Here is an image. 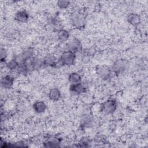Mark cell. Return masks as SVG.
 <instances>
[{
    "label": "cell",
    "mask_w": 148,
    "mask_h": 148,
    "mask_svg": "<svg viewBox=\"0 0 148 148\" xmlns=\"http://www.w3.org/2000/svg\"><path fill=\"white\" fill-rule=\"evenodd\" d=\"M70 19L71 24L77 28H83L86 24V17L80 10H73L71 14Z\"/></svg>",
    "instance_id": "cell-1"
},
{
    "label": "cell",
    "mask_w": 148,
    "mask_h": 148,
    "mask_svg": "<svg viewBox=\"0 0 148 148\" xmlns=\"http://www.w3.org/2000/svg\"><path fill=\"white\" fill-rule=\"evenodd\" d=\"M129 66L130 62L127 60L125 58H119L113 62L111 69L113 73L119 75L124 73L128 69Z\"/></svg>",
    "instance_id": "cell-2"
},
{
    "label": "cell",
    "mask_w": 148,
    "mask_h": 148,
    "mask_svg": "<svg viewBox=\"0 0 148 148\" xmlns=\"http://www.w3.org/2000/svg\"><path fill=\"white\" fill-rule=\"evenodd\" d=\"M59 60L62 65L68 66L73 65L76 60V53L66 50L62 53Z\"/></svg>",
    "instance_id": "cell-3"
},
{
    "label": "cell",
    "mask_w": 148,
    "mask_h": 148,
    "mask_svg": "<svg viewBox=\"0 0 148 148\" xmlns=\"http://www.w3.org/2000/svg\"><path fill=\"white\" fill-rule=\"evenodd\" d=\"M117 104L116 101L113 99H109L102 103L101 105V110L106 114L113 113L117 109Z\"/></svg>",
    "instance_id": "cell-4"
},
{
    "label": "cell",
    "mask_w": 148,
    "mask_h": 148,
    "mask_svg": "<svg viewBox=\"0 0 148 148\" xmlns=\"http://www.w3.org/2000/svg\"><path fill=\"white\" fill-rule=\"evenodd\" d=\"M96 73L102 79L107 80L109 79L112 75L111 68L106 65H101L97 66L95 69Z\"/></svg>",
    "instance_id": "cell-5"
},
{
    "label": "cell",
    "mask_w": 148,
    "mask_h": 148,
    "mask_svg": "<svg viewBox=\"0 0 148 148\" xmlns=\"http://www.w3.org/2000/svg\"><path fill=\"white\" fill-rule=\"evenodd\" d=\"M66 47L67 50H69L76 53L82 49V43L79 39L76 38H72L71 39H69L67 42Z\"/></svg>",
    "instance_id": "cell-6"
},
{
    "label": "cell",
    "mask_w": 148,
    "mask_h": 148,
    "mask_svg": "<svg viewBox=\"0 0 148 148\" xmlns=\"http://www.w3.org/2000/svg\"><path fill=\"white\" fill-rule=\"evenodd\" d=\"M80 125L83 128H90L94 124V119L93 116L89 113L83 114L80 119Z\"/></svg>",
    "instance_id": "cell-7"
},
{
    "label": "cell",
    "mask_w": 148,
    "mask_h": 148,
    "mask_svg": "<svg viewBox=\"0 0 148 148\" xmlns=\"http://www.w3.org/2000/svg\"><path fill=\"white\" fill-rule=\"evenodd\" d=\"M87 88V86L84 82L82 81L79 83L70 85L69 90L74 95H79L85 92Z\"/></svg>",
    "instance_id": "cell-8"
},
{
    "label": "cell",
    "mask_w": 148,
    "mask_h": 148,
    "mask_svg": "<svg viewBox=\"0 0 148 148\" xmlns=\"http://www.w3.org/2000/svg\"><path fill=\"white\" fill-rule=\"evenodd\" d=\"M14 77L10 75H7L2 77L1 80V87L4 89H10L11 88L14 84Z\"/></svg>",
    "instance_id": "cell-9"
},
{
    "label": "cell",
    "mask_w": 148,
    "mask_h": 148,
    "mask_svg": "<svg viewBox=\"0 0 148 148\" xmlns=\"http://www.w3.org/2000/svg\"><path fill=\"white\" fill-rule=\"evenodd\" d=\"M127 20L128 23L132 26L137 27L141 23V17L137 13H131L127 16Z\"/></svg>",
    "instance_id": "cell-10"
},
{
    "label": "cell",
    "mask_w": 148,
    "mask_h": 148,
    "mask_svg": "<svg viewBox=\"0 0 148 148\" xmlns=\"http://www.w3.org/2000/svg\"><path fill=\"white\" fill-rule=\"evenodd\" d=\"M29 18V14L25 10H19L15 13L14 19L18 23H24L28 21Z\"/></svg>",
    "instance_id": "cell-11"
},
{
    "label": "cell",
    "mask_w": 148,
    "mask_h": 148,
    "mask_svg": "<svg viewBox=\"0 0 148 148\" xmlns=\"http://www.w3.org/2000/svg\"><path fill=\"white\" fill-rule=\"evenodd\" d=\"M32 108L35 113L38 114H41L46 111L47 109V105L45 102L42 101H36L34 103Z\"/></svg>",
    "instance_id": "cell-12"
},
{
    "label": "cell",
    "mask_w": 148,
    "mask_h": 148,
    "mask_svg": "<svg viewBox=\"0 0 148 148\" xmlns=\"http://www.w3.org/2000/svg\"><path fill=\"white\" fill-rule=\"evenodd\" d=\"M43 64L46 66H54L56 65L57 58L55 56L51 54H47L43 59Z\"/></svg>",
    "instance_id": "cell-13"
},
{
    "label": "cell",
    "mask_w": 148,
    "mask_h": 148,
    "mask_svg": "<svg viewBox=\"0 0 148 148\" xmlns=\"http://www.w3.org/2000/svg\"><path fill=\"white\" fill-rule=\"evenodd\" d=\"M48 96L51 101H57L61 98V93L58 88L54 87L50 90L48 93Z\"/></svg>",
    "instance_id": "cell-14"
},
{
    "label": "cell",
    "mask_w": 148,
    "mask_h": 148,
    "mask_svg": "<svg viewBox=\"0 0 148 148\" xmlns=\"http://www.w3.org/2000/svg\"><path fill=\"white\" fill-rule=\"evenodd\" d=\"M68 80L70 84H76L80 83L82 81L80 75L76 72H73L69 73L68 76Z\"/></svg>",
    "instance_id": "cell-15"
},
{
    "label": "cell",
    "mask_w": 148,
    "mask_h": 148,
    "mask_svg": "<svg viewBox=\"0 0 148 148\" xmlns=\"http://www.w3.org/2000/svg\"><path fill=\"white\" fill-rule=\"evenodd\" d=\"M69 37H70V34L66 29L61 28L58 30L57 33V38L60 42H68L69 39Z\"/></svg>",
    "instance_id": "cell-16"
},
{
    "label": "cell",
    "mask_w": 148,
    "mask_h": 148,
    "mask_svg": "<svg viewBox=\"0 0 148 148\" xmlns=\"http://www.w3.org/2000/svg\"><path fill=\"white\" fill-rule=\"evenodd\" d=\"M48 24L54 28H58V30L61 29V21L60 18L56 16H51L48 19Z\"/></svg>",
    "instance_id": "cell-17"
},
{
    "label": "cell",
    "mask_w": 148,
    "mask_h": 148,
    "mask_svg": "<svg viewBox=\"0 0 148 148\" xmlns=\"http://www.w3.org/2000/svg\"><path fill=\"white\" fill-rule=\"evenodd\" d=\"M29 65L31 69H38L43 65V60L38 57H33L31 60Z\"/></svg>",
    "instance_id": "cell-18"
},
{
    "label": "cell",
    "mask_w": 148,
    "mask_h": 148,
    "mask_svg": "<svg viewBox=\"0 0 148 148\" xmlns=\"http://www.w3.org/2000/svg\"><path fill=\"white\" fill-rule=\"evenodd\" d=\"M18 65H19V62L16 58L11 60L6 64V67L10 71H16L18 67Z\"/></svg>",
    "instance_id": "cell-19"
},
{
    "label": "cell",
    "mask_w": 148,
    "mask_h": 148,
    "mask_svg": "<svg viewBox=\"0 0 148 148\" xmlns=\"http://www.w3.org/2000/svg\"><path fill=\"white\" fill-rule=\"evenodd\" d=\"M71 2L69 1L66 0H60L57 2V6L61 9H67L69 5Z\"/></svg>",
    "instance_id": "cell-20"
},
{
    "label": "cell",
    "mask_w": 148,
    "mask_h": 148,
    "mask_svg": "<svg viewBox=\"0 0 148 148\" xmlns=\"http://www.w3.org/2000/svg\"><path fill=\"white\" fill-rule=\"evenodd\" d=\"M0 56H1V61L2 62L3 61H5V60L6 58L7 57V53L5 49L1 48L0 50Z\"/></svg>",
    "instance_id": "cell-21"
}]
</instances>
